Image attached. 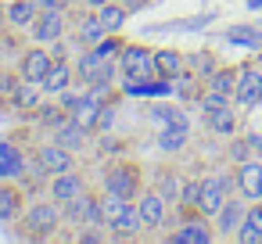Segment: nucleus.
<instances>
[{"label": "nucleus", "mask_w": 262, "mask_h": 244, "mask_svg": "<svg viewBox=\"0 0 262 244\" xmlns=\"http://www.w3.org/2000/svg\"><path fill=\"white\" fill-rule=\"evenodd\" d=\"M244 212H248V205H244V201L226 197V205L215 212V226H219V233H237V226H241Z\"/></svg>", "instance_id": "nucleus-17"}, {"label": "nucleus", "mask_w": 262, "mask_h": 244, "mask_svg": "<svg viewBox=\"0 0 262 244\" xmlns=\"http://www.w3.org/2000/svg\"><path fill=\"white\" fill-rule=\"evenodd\" d=\"M230 176H223V172H215V176H205L201 180V205H198V212L201 215H215L223 205H226V197H230Z\"/></svg>", "instance_id": "nucleus-6"}, {"label": "nucleus", "mask_w": 262, "mask_h": 244, "mask_svg": "<svg viewBox=\"0 0 262 244\" xmlns=\"http://www.w3.org/2000/svg\"><path fill=\"white\" fill-rule=\"evenodd\" d=\"M122 47H126V43H122V40H115V33H108V36H104V40H101V43H97L94 51H97L101 58H108V61H115V58L122 54Z\"/></svg>", "instance_id": "nucleus-31"}, {"label": "nucleus", "mask_w": 262, "mask_h": 244, "mask_svg": "<svg viewBox=\"0 0 262 244\" xmlns=\"http://www.w3.org/2000/svg\"><path fill=\"white\" fill-rule=\"evenodd\" d=\"M40 11H65V0H36Z\"/></svg>", "instance_id": "nucleus-39"}, {"label": "nucleus", "mask_w": 262, "mask_h": 244, "mask_svg": "<svg viewBox=\"0 0 262 244\" xmlns=\"http://www.w3.org/2000/svg\"><path fill=\"white\" fill-rule=\"evenodd\" d=\"M230 158H233V162H244V158H251V144H248V137H244V140H237V144L230 147Z\"/></svg>", "instance_id": "nucleus-38"}, {"label": "nucleus", "mask_w": 262, "mask_h": 244, "mask_svg": "<svg viewBox=\"0 0 262 244\" xmlns=\"http://www.w3.org/2000/svg\"><path fill=\"white\" fill-rule=\"evenodd\" d=\"M22 212V194L8 183H0V219H15Z\"/></svg>", "instance_id": "nucleus-27"}, {"label": "nucleus", "mask_w": 262, "mask_h": 244, "mask_svg": "<svg viewBox=\"0 0 262 244\" xmlns=\"http://www.w3.org/2000/svg\"><path fill=\"white\" fill-rule=\"evenodd\" d=\"M54 65V54L43 51V47H29L22 54V79H33V83H43L47 69Z\"/></svg>", "instance_id": "nucleus-9"}, {"label": "nucleus", "mask_w": 262, "mask_h": 244, "mask_svg": "<svg viewBox=\"0 0 262 244\" xmlns=\"http://www.w3.org/2000/svg\"><path fill=\"white\" fill-rule=\"evenodd\" d=\"M0 154H4V158H0V180H11V176H18L26 169V158L11 144H0Z\"/></svg>", "instance_id": "nucleus-25"}, {"label": "nucleus", "mask_w": 262, "mask_h": 244, "mask_svg": "<svg viewBox=\"0 0 262 244\" xmlns=\"http://www.w3.org/2000/svg\"><path fill=\"white\" fill-rule=\"evenodd\" d=\"M83 94H86V90H83ZM83 94H79V90H61V94H58V101H61V108H65V112H72V108L83 101Z\"/></svg>", "instance_id": "nucleus-36"}, {"label": "nucleus", "mask_w": 262, "mask_h": 244, "mask_svg": "<svg viewBox=\"0 0 262 244\" xmlns=\"http://www.w3.org/2000/svg\"><path fill=\"white\" fill-rule=\"evenodd\" d=\"M76 169V151H69V147H61V144H43L40 151H36V172H43V176H61V172H72Z\"/></svg>", "instance_id": "nucleus-3"}, {"label": "nucleus", "mask_w": 262, "mask_h": 244, "mask_svg": "<svg viewBox=\"0 0 262 244\" xmlns=\"http://www.w3.org/2000/svg\"><path fill=\"white\" fill-rule=\"evenodd\" d=\"M180 187H183V183H180L172 172H162V176H158V194H162L165 201H180Z\"/></svg>", "instance_id": "nucleus-30"}, {"label": "nucleus", "mask_w": 262, "mask_h": 244, "mask_svg": "<svg viewBox=\"0 0 262 244\" xmlns=\"http://www.w3.org/2000/svg\"><path fill=\"white\" fill-rule=\"evenodd\" d=\"M86 140H90V129H83L79 122H65V126H58L54 129V144H61V147H69V151H83L86 147Z\"/></svg>", "instance_id": "nucleus-18"}, {"label": "nucleus", "mask_w": 262, "mask_h": 244, "mask_svg": "<svg viewBox=\"0 0 262 244\" xmlns=\"http://www.w3.org/2000/svg\"><path fill=\"white\" fill-rule=\"evenodd\" d=\"M180 201H183L187 208H198V205H201V180H187V183L180 187Z\"/></svg>", "instance_id": "nucleus-32"}, {"label": "nucleus", "mask_w": 262, "mask_h": 244, "mask_svg": "<svg viewBox=\"0 0 262 244\" xmlns=\"http://www.w3.org/2000/svg\"><path fill=\"white\" fill-rule=\"evenodd\" d=\"M223 104H230V97H226V94L205 90V97H201V112H205V115H208V112H215V108H223Z\"/></svg>", "instance_id": "nucleus-35"}, {"label": "nucleus", "mask_w": 262, "mask_h": 244, "mask_svg": "<svg viewBox=\"0 0 262 244\" xmlns=\"http://www.w3.org/2000/svg\"><path fill=\"white\" fill-rule=\"evenodd\" d=\"M233 237L241 244H262V201L248 205V212H244V219H241V226H237Z\"/></svg>", "instance_id": "nucleus-13"}, {"label": "nucleus", "mask_w": 262, "mask_h": 244, "mask_svg": "<svg viewBox=\"0 0 262 244\" xmlns=\"http://www.w3.org/2000/svg\"><path fill=\"white\" fill-rule=\"evenodd\" d=\"M112 122H115V108L108 101V104H101V115H97V126L94 129H112Z\"/></svg>", "instance_id": "nucleus-37"}, {"label": "nucleus", "mask_w": 262, "mask_h": 244, "mask_svg": "<svg viewBox=\"0 0 262 244\" xmlns=\"http://www.w3.org/2000/svg\"><path fill=\"white\" fill-rule=\"evenodd\" d=\"M29 36L36 40V43H54V40H61L65 36V11H40L36 15V22L29 26Z\"/></svg>", "instance_id": "nucleus-8"}, {"label": "nucleus", "mask_w": 262, "mask_h": 244, "mask_svg": "<svg viewBox=\"0 0 262 244\" xmlns=\"http://www.w3.org/2000/svg\"><path fill=\"white\" fill-rule=\"evenodd\" d=\"M97 18H101V26H104V33H119L122 26H126V18H129V11L119 4V0H108V4H101L97 11H94Z\"/></svg>", "instance_id": "nucleus-19"}, {"label": "nucleus", "mask_w": 262, "mask_h": 244, "mask_svg": "<svg viewBox=\"0 0 262 244\" xmlns=\"http://www.w3.org/2000/svg\"><path fill=\"white\" fill-rule=\"evenodd\" d=\"M226 40H230V43H244V47H262V36L251 33V29H230Z\"/></svg>", "instance_id": "nucleus-34"}, {"label": "nucleus", "mask_w": 262, "mask_h": 244, "mask_svg": "<svg viewBox=\"0 0 262 244\" xmlns=\"http://www.w3.org/2000/svg\"><path fill=\"white\" fill-rule=\"evenodd\" d=\"M83 4H86V8H90V11H97V8H101V4H108V0H83Z\"/></svg>", "instance_id": "nucleus-41"}, {"label": "nucleus", "mask_w": 262, "mask_h": 244, "mask_svg": "<svg viewBox=\"0 0 262 244\" xmlns=\"http://www.w3.org/2000/svg\"><path fill=\"white\" fill-rule=\"evenodd\" d=\"M215 233H212V226H208V219H187L176 233H172V244H208Z\"/></svg>", "instance_id": "nucleus-14"}, {"label": "nucleus", "mask_w": 262, "mask_h": 244, "mask_svg": "<svg viewBox=\"0 0 262 244\" xmlns=\"http://www.w3.org/2000/svg\"><path fill=\"white\" fill-rule=\"evenodd\" d=\"M79 194H86V180L72 169V172H61V176H51V197L54 201H72V197H79Z\"/></svg>", "instance_id": "nucleus-10"}, {"label": "nucleus", "mask_w": 262, "mask_h": 244, "mask_svg": "<svg viewBox=\"0 0 262 244\" xmlns=\"http://www.w3.org/2000/svg\"><path fill=\"white\" fill-rule=\"evenodd\" d=\"M151 115H155L158 122H165V126H187V119H183V112H180V108H165V104H158Z\"/></svg>", "instance_id": "nucleus-33"}, {"label": "nucleus", "mask_w": 262, "mask_h": 244, "mask_svg": "<svg viewBox=\"0 0 262 244\" xmlns=\"http://www.w3.org/2000/svg\"><path fill=\"white\" fill-rule=\"evenodd\" d=\"M104 36H108V33H104V26H101L97 15H90V18L79 22V43H83V47H97Z\"/></svg>", "instance_id": "nucleus-26"}, {"label": "nucleus", "mask_w": 262, "mask_h": 244, "mask_svg": "<svg viewBox=\"0 0 262 244\" xmlns=\"http://www.w3.org/2000/svg\"><path fill=\"white\" fill-rule=\"evenodd\" d=\"M158 147L162 151H183L187 147V126H165L158 137Z\"/></svg>", "instance_id": "nucleus-28"}, {"label": "nucleus", "mask_w": 262, "mask_h": 244, "mask_svg": "<svg viewBox=\"0 0 262 244\" xmlns=\"http://www.w3.org/2000/svg\"><path fill=\"white\" fill-rule=\"evenodd\" d=\"M205 119H208V129L219 133V137H233V133H237V112H230V104L208 112Z\"/></svg>", "instance_id": "nucleus-21"}, {"label": "nucleus", "mask_w": 262, "mask_h": 244, "mask_svg": "<svg viewBox=\"0 0 262 244\" xmlns=\"http://www.w3.org/2000/svg\"><path fill=\"white\" fill-rule=\"evenodd\" d=\"M237 187H241V194L248 197V201H262V158H244V162H237Z\"/></svg>", "instance_id": "nucleus-7"}, {"label": "nucleus", "mask_w": 262, "mask_h": 244, "mask_svg": "<svg viewBox=\"0 0 262 244\" xmlns=\"http://www.w3.org/2000/svg\"><path fill=\"white\" fill-rule=\"evenodd\" d=\"M4 22H8V11H4V8H0V26H4Z\"/></svg>", "instance_id": "nucleus-42"}, {"label": "nucleus", "mask_w": 262, "mask_h": 244, "mask_svg": "<svg viewBox=\"0 0 262 244\" xmlns=\"http://www.w3.org/2000/svg\"><path fill=\"white\" fill-rule=\"evenodd\" d=\"M8 26H15V29H29L33 22H36V15H40V4L36 0H8Z\"/></svg>", "instance_id": "nucleus-15"}, {"label": "nucleus", "mask_w": 262, "mask_h": 244, "mask_svg": "<svg viewBox=\"0 0 262 244\" xmlns=\"http://www.w3.org/2000/svg\"><path fill=\"white\" fill-rule=\"evenodd\" d=\"M40 83H33V79H22V83H11V101H15V108H36L40 104Z\"/></svg>", "instance_id": "nucleus-22"}, {"label": "nucleus", "mask_w": 262, "mask_h": 244, "mask_svg": "<svg viewBox=\"0 0 262 244\" xmlns=\"http://www.w3.org/2000/svg\"><path fill=\"white\" fill-rule=\"evenodd\" d=\"M104 190H108V194H119V197H126V201H133V197L140 194V176H137V169L126 165V162L108 165V169H104Z\"/></svg>", "instance_id": "nucleus-4"}, {"label": "nucleus", "mask_w": 262, "mask_h": 244, "mask_svg": "<svg viewBox=\"0 0 262 244\" xmlns=\"http://www.w3.org/2000/svg\"><path fill=\"white\" fill-rule=\"evenodd\" d=\"M108 230H112L115 237H140V230H147V223H144L137 201H126V208L119 212V219H115Z\"/></svg>", "instance_id": "nucleus-12"}, {"label": "nucleus", "mask_w": 262, "mask_h": 244, "mask_svg": "<svg viewBox=\"0 0 262 244\" xmlns=\"http://www.w3.org/2000/svg\"><path fill=\"white\" fill-rule=\"evenodd\" d=\"M258 4H262V0H248V8H258Z\"/></svg>", "instance_id": "nucleus-43"}, {"label": "nucleus", "mask_w": 262, "mask_h": 244, "mask_svg": "<svg viewBox=\"0 0 262 244\" xmlns=\"http://www.w3.org/2000/svg\"><path fill=\"white\" fill-rule=\"evenodd\" d=\"M72 115L61 108V104H54V108H40V122L47 126V129H58V126H65Z\"/></svg>", "instance_id": "nucleus-29"}, {"label": "nucleus", "mask_w": 262, "mask_h": 244, "mask_svg": "<svg viewBox=\"0 0 262 244\" xmlns=\"http://www.w3.org/2000/svg\"><path fill=\"white\" fill-rule=\"evenodd\" d=\"M43 94H51V97H58L61 90H69L72 86V69H69V61L61 58V61H54L51 69H47V76H43Z\"/></svg>", "instance_id": "nucleus-16"}, {"label": "nucleus", "mask_w": 262, "mask_h": 244, "mask_svg": "<svg viewBox=\"0 0 262 244\" xmlns=\"http://www.w3.org/2000/svg\"><path fill=\"white\" fill-rule=\"evenodd\" d=\"M61 219H65V208H61V201H54V197L36 201V205L26 212V226H29V233H36V237L54 233V230L61 226Z\"/></svg>", "instance_id": "nucleus-2"}, {"label": "nucleus", "mask_w": 262, "mask_h": 244, "mask_svg": "<svg viewBox=\"0 0 262 244\" xmlns=\"http://www.w3.org/2000/svg\"><path fill=\"white\" fill-rule=\"evenodd\" d=\"M205 86H208V90H215V94L233 97V90H237V69H215V72L205 79Z\"/></svg>", "instance_id": "nucleus-24"}, {"label": "nucleus", "mask_w": 262, "mask_h": 244, "mask_svg": "<svg viewBox=\"0 0 262 244\" xmlns=\"http://www.w3.org/2000/svg\"><path fill=\"white\" fill-rule=\"evenodd\" d=\"M119 69H122V76H129V79H155V76H158L155 51H147V47H140V43H126V47H122Z\"/></svg>", "instance_id": "nucleus-1"}, {"label": "nucleus", "mask_w": 262, "mask_h": 244, "mask_svg": "<svg viewBox=\"0 0 262 244\" xmlns=\"http://www.w3.org/2000/svg\"><path fill=\"white\" fill-rule=\"evenodd\" d=\"M155 65L162 79H176L180 72H187V58L180 51H155Z\"/></svg>", "instance_id": "nucleus-20"}, {"label": "nucleus", "mask_w": 262, "mask_h": 244, "mask_svg": "<svg viewBox=\"0 0 262 244\" xmlns=\"http://www.w3.org/2000/svg\"><path fill=\"white\" fill-rule=\"evenodd\" d=\"M69 115H72V122H79L83 129H90V133H94V126H97V115H101V104H97L90 94H83V101H79V104H76Z\"/></svg>", "instance_id": "nucleus-23"}, {"label": "nucleus", "mask_w": 262, "mask_h": 244, "mask_svg": "<svg viewBox=\"0 0 262 244\" xmlns=\"http://www.w3.org/2000/svg\"><path fill=\"white\" fill-rule=\"evenodd\" d=\"M248 144H251V154L258 158V154H262V137H255V133H251V137H248Z\"/></svg>", "instance_id": "nucleus-40"}, {"label": "nucleus", "mask_w": 262, "mask_h": 244, "mask_svg": "<svg viewBox=\"0 0 262 244\" xmlns=\"http://www.w3.org/2000/svg\"><path fill=\"white\" fill-rule=\"evenodd\" d=\"M233 101L241 108H255L262 104V65H241L237 69V90Z\"/></svg>", "instance_id": "nucleus-5"}, {"label": "nucleus", "mask_w": 262, "mask_h": 244, "mask_svg": "<svg viewBox=\"0 0 262 244\" xmlns=\"http://www.w3.org/2000/svg\"><path fill=\"white\" fill-rule=\"evenodd\" d=\"M165 205H169V201H165L158 190H140V194H137V208H140L147 230H155V226L165 223Z\"/></svg>", "instance_id": "nucleus-11"}]
</instances>
